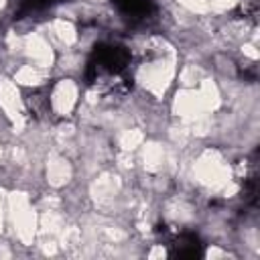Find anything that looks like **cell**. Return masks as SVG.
<instances>
[{"label":"cell","mask_w":260,"mask_h":260,"mask_svg":"<svg viewBox=\"0 0 260 260\" xmlns=\"http://www.w3.org/2000/svg\"><path fill=\"white\" fill-rule=\"evenodd\" d=\"M87 81L106 95H120L130 81V53L126 47L100 45L87 63Z\"/></svg>","instance_id":"1"},{"label":"cell","mask_w":260,"mask_h":260,"mask_svg":"<svg viewBox=\"0 0 260 260\" xmlns=\"http://www.w3.org/2000/svg\"><path fill=\"white\" fill-rule=\"evenodd\" d=\"M120 10L132 18H142L150 12V0H114Z\"/></svg>","instance_id":"2"},{"label":"cell","mask_w":260,"mask_h":260,"mask_svg":"<svg viewBox=\"0 0 260 260\" xmlns=\"http://www.w3.org/2000/svg\"><path fill=\"white\" fill-rule=\"evenodd\" d=\"M18 2L28 10H37V8H47L57 0H18Z\"/></svg>","instance_id":"3"}]
</instances>
